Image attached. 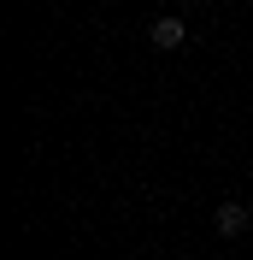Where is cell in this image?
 I'll return each mask as SVG.
<instances>
[{
	"label": "cell",
	"instance_id": "2",
	"mask_svg": "<svg viewBox=\"0 0 253 260\" xmlns=\"http://www.w3.org/2000/svg\"><path fill=\"white\" fill-rule=\"evenodd\" d=\"M212 225H218V237H241V231H247V207H241V201H218Z\"/></svg>",
	"mask_w": 253,
	"mask_h": 260
},
{
	"label": "cell",
	"instance_id": "1",
	"mask_svg": "<svg viewBox=\"0 0 253 260\" xmlns=\"http://www.w3.org/2000/svg\"><path fill=\"white\" fill-rule=\"evenodd\" d=\"M147 42H153L159 53H177L183 42H189V24H183V18H153V30H147Z\"/></svg>",
	"mask_w": 253,
	"mask_h": 260
}]
</instances>
